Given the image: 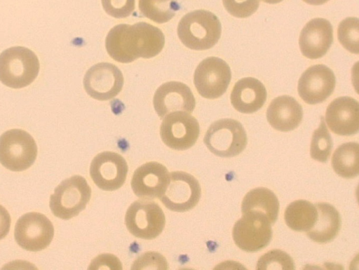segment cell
Wrapping results in <instances>:
<instances>
[{"label": "cell", "mask_w": 359, "mask_h": 270, "mask_svg": "<svg viewBox=\"0 0 359 270\" xmlns=\"http://www.w3.org/2000/svg\"><path fill=\"white\" fill-rule=\"evenodd\" d=\"M266 97V88L260 81L245 77L235 83L231 93V102L238 112L252 114L262 108Z\"/></svg>", "instance_id": "20"}, {"label": "cell", "mask_w": 359, "mask_h": 270, "mask_svg": "<svg viewBox=\"0 0 359 270\" xmlns=\"http://www.w3.org/2000/svg\"><path fill=\"white\" fill-rule=\"evenodd\" d=\"M318 217L316 207L306 200H297L286 208L284 219L287 226L296 231H308Z\"/></svg>", "instance_id": "24"}, {"label": "cell", "mask_w": 359, "mask_h": 270, "mask_svg": "<svg viewBox=\"0 0 359 270\" xmlns=\"http://www.w3.org/2000/svg\"><path fill=\"white\" fill-rule=\"evenodd\" d=\"M39 71L38 58L27 48L14 46L0 54V81L6 86L26 87L36 78Z\"/></svg>", "instance_id": "3"}, {"label": "cell", "mask_w": 359, "mask_h": 270, "mask_svg": "<svg viewBox=\"0 0 359 270\" xmlns=\"http://www.w3.org/2000/svg\"><path fill=\"white\" fill-rule=\"evenodd\" d=\"M91 196L86 180L74 175L63 180L50 197V208L55 216L69 220L83 210Z\"/></svg>", "instance_id": "4"}, {"label": "cell", "mask_w": 359, "mask_h": 270, "mask_svg": "<svg viewBox=\"0 0 359 270\" xmlns=\"http://www.w3.org/2000/svg\"><path fill=\"white\" fill-rule=\"evenodd\" d=\"M222 26L218 18L206 10H196L184 15L179 22L177 35L187 48L203 50L219 41Z\"/></svg>", "instance_id": "2"}, {"label": "cell", "mask_w": 359, "mask_h": 270, "mask_svg": "<svg viewBox=\"0 0 359 270\" xmlns=\"http://www.w3.org/2000/svg\"><path fill=\"white\" fill-rule=\"evenodd\" d=\"M310 5L318 6L327 2L329 0H302Z\"/></svg>", "instance_id": "33"}, {"label": "cell", "mask_w": 359, "mask_h": 270, "mask_svg": "<svg viewBox=\"0 0 359 270\" xmlns=\"http://www.w3.org/2000/svg\"><path fill=\"white\" fill-rule=\"evenodd\" d=\"M332 166L334 172L344 178H353L359 174V144L346 142L334 152Z\"/></svg>", "instance_id": "25"}, {"label": "cell", "mask_w": 359, "mask_h": 270, "mask_svg": "<svg viewBox=\"0 0 359 270\" xmlns=\"http://www.w3.org/2000/svg\"><path fill=\"white\" fill-rule=\"evenodd\" d=\"M104 11L115 18H125L135 10V0H101Z\"/></svg>", "instance_id": "31"}, {"label": "cell", "mask_w": 359, "mask_h": 270, "mask_svg": "<svg viewBox=\"0 0 359 270\" xmlns=\"http://www.w3.org/2000/svg\"><path fill=\"white\" fill-rule=\"evenodd\" d=\"M302 117L301 104L290 95H281L273 99L266 110L269 124L282 132L295 129L300 124Z\"/></svg>", "instance_id": "21"}, {"label": "cell", "mask_w": 359, "mask_h": 270, "mask_svg": "<svg viewBox=\"0 0 359 270\" xmlns=\"http://www.w3.org/2000/svg\"><path fill=\"white\" fill-rule=\"evenodd\" d=\"M164 44L162 31L145 22L117 25L109 30L105 39L109 56L121 63H129L138 58H153L162 50Z\"/></svg>", "instance_id": "1"}, {"label": "cell", "mask_w": 359, "mask_h": 270, "mask_svg": "<svg viewBox=\"0 0 359 270\" xmlns=\"http://www.w3.org/2000/svg\"><path fill=\"white\" fill-rule=\"evenodd\" d=\"M262 1L265 3H267V4H278L283 0H262Z\"/></svg>", "instance_id": "34"}, {"label": "cell", "mask_w": 359, "mask_h": 270, "mask_svg": "<svg viewBox=\"0 0 359 270\" xmlns=\"http://www.w3.org/2000/svg\"><path fill=\"white\" fill-rule=\"evenodd\" d=\"M357 18H346L338 26L337 38L347 50L358 54L359 29Z\"/></svg>", "instance_id": "28"}, {"label": "cell", "mask_w": 359, "mask_h": 270, "mask_svg": "<svg viewBox=\"0 0 359 270\" xmlns=\"http://www.w3.org/2000/svg\"><path fill=\"white\" fill-rule=\"evenodd\" d=\"M125 224L135 237L150 240L163 231L165 219L163 211L154 201L141 199L134 201L128 208Z\"/></svg>", "instance_id": "7"}, {"label": "cell", "mask_w": 359, "mask_h": 270, "mask_svg": "<svg viewBox=\"0 0 359 270\" xmlns=\"http://www.w3.org/2000/svg\"><path fill=\"white\" fill-rule=\"evenodd\" d=\"M201 195V186L196 177L184 171H173L170 173L168 187L160 199L168 209L182 212L194 208Z\"/></svg>", "instance_id": "12"}, {"label": "cell", "mask_w": 359, "mask_h": 270, "mask_svg": "<svg viewBox=\"0 0 359 270\" xmlns=\"http://www.w3.org/2000/svg\"><path fill=\"white\" fill-rule=\"evenodd\" d=\"M200 133V127L195 117L182 111L167 114L163 119L160 135L168 147L182 151L191 147Z\"/></svg>", "instance_id": "11"}, {"label": "cell", "mask_w": 359, "mask_h": 270, "mask_svg": "<svg viewBox=\"0 0 359 270\" xmlns=\"http://www.w3.org/2000/svg\"><path fill=\"white\" fill-rule=\"evenodd\" d=\"M333 143L331 135L322 116L320 123L312 135L310 155L311 158L320 162H326L332 149Z\"/></svg>", "instance_id": "27"}, {"label": "cell", "mask_w": 359, "mask_h": 270, "mask_svg": "<svg viewBox=\"0 0 359 270\" xmlns=\"http://www.w3.org/2000/svg\"><path fill=\"white\" fill-rule=\"evenodd\" d=\"M325 119L328 128L337 135L356 134L359 129L358 101L348 96L333 100L327 107Z\"/></svg>", "instance_id": "18"}, {"label": "cell", "mask_w": 359, "mask_h": 270, "mask_svg": "<svg viewBox=\"0 0 359 270\" xmlns=\"http://www.w3.org/2000/svg\"><path fill=\"white\" fill-rule=\"evenodd\" d=\"M257 269H294L292 257L280 250H272L260 257Z\"/></svg>", "instance_id": "29"}, {"label": "cell", "mask_w": 359, "mask_h": 270, "mask_svg": "<svg viewBox=\"0 0 359 270\" xmlns=\"http://www.w3.org/2000/svg\"><path fill=\"white\" fill-rule=\"evenodd\" d=\"M222 2L228 13L241 18L252 15L259 5V0H222Z\"/></svg>", "instance_id": "30"}, {"label": "cell", "mask_w": 359, "mask_h": 270, "mask_svg": "<svg viewBox=\"0 0 359 270\" xmlns=\"http://www.w3.org/2000/svg\"><path fill=\"white\" fill-rule=\"evenodd\" d=\"M231 79L229 65L217 57H209L197 66L194 83L198 93L203 97L216 99L227 90Z\"/></svg>", "instance_id": "9"}, {"label": "cell", "mask_w": 359, "mask_h": 270, "mask_svg": "<svg viewBox=\"0 0 359 270\" xmlns=\"http://www.w3.org/2000/svg\"><path fill=\"white\" fill-rule=\"evenodd\" d=\"M128 171L125 158L112 151L97 154L90 166V175L94 183L104 191H114L125 182Z\"/></svg>", "instance_id": "14"}, {"label": "cell", "mask_w": 359, "mask_h": 270, "mask_svg": "<svg viewBox=\"0 0 359 270\" xmlns=\"http://www.w3.org/2000/svg\"><path fill=\"white\" fill-rule=\"evenodd\" d=\"M203 142L215 155L229 158L238 155L245 149L247 135L239 121L232 119H222L210 126Z\"/></svg>", "instance_id": "5"}, {"label": "cell", "mask_w": 359, "mask_h": 270, "mask_svg": "<svg viewBox=\"0 0 359 270\" xmlns=\"http://www.w3.org/2000/svg\"><path fill=\"white\" fill-rule=\"evenodd\" d=\"M36 156V144L27 132L11 129L0 136V163L6 168L12 171L27 170Z\"/></svg>", "instance_id": "6"}, {"label": "cell", "mask_w": 359, "mask_h": 270, "mask_svg": "<svg viewBox=\"0 0 359 270\" xmlns=\"http://www.w3.org/2000/svg\"><path fill=\"white\" fill-rule=\"evenodd\" d=\"M333 41L331 23L324 18H314L308 22L301 31L299 45L302 53L309 59L322 58Z\"/></svg>", "instance_id": "19"}, {"label": "cell", "mask_w": 359, "mask_h": 270, "mask_svg": "<svg viewBox=\"0 0 359 270\" xmlns=\"http://www.w3.org/2000/svg\"><path fill=\"white\" fill-rule=\"evenodd\" d=\"M257 211L266 216L271 224L275 223L279 211V202L276 194L265 187H257L250 190L244 196L241 211Z\"/></svg>", "instance_id": "23"}, {"label": "cell", "mask_w": 359, "mask_h": 270, "mask_svg": "<svg viewBox=\"0 0 359 270\" xmlns=\"http://www.w3.org/2000/svg\"><path fill=\"white\" fill-rule=\"evenodd\" d=\"M170 179L165 166L156 161L147 162L137 168L131 180L134 194L144 199L161 198Z\"/></svg>", "instance_id": "17"}, {"label": "cell", "mask_w": 359, "mask_h": 270, "mask_svg": "<svg viewBox=\"0 0 359 270\" xmlns=\"http://www.w3.org/2000/svg\"><path fill=\"white\" fill-rule=\"evenodd\" d=\"M14 236L17 243L23 249L38 252L50 245L54 236V227L46 216L31 212L18 220Z\"/></svg>", "instance_id": "10"}, {"label": "cell", "mask_w": 359, "mask_h": 270, "mask_svg": "<svg viewBox=\"0 0 359 270\" xmlns=\"http://www.w3.org/2000/svg\"><path fill=\"white\" fill-rule=\"evenodd\" d=\"M123 76L114 65L100 62L92 66L83 78L86 93L97 100H108L116 97L123 86Z\"/></svg>", "instance_id": "13"}, {"label": "cell", "mask_w": 359, "mask_h": 270, "mask_svg": "<svg viewBox=\"0 0 359 270\" xmlns=\"http://www.w3.org/2000/svg\"><path fill=\"white\" fill-rule=\"evenodd\" d=\"M11 217L7 210L0 205V240L8 234L11 227Z\"/></svg>", "instance_id": "32"}, {"label": "cell", "mask_w": 359, "mask_h": 270, "mask_svg": "<svg viewBox=\"0 0 359 270\" xmlns=\"http://www.w3.org/2000/svg\"><path fill=\"white\" fill-rule=\"evenodd\" d=\"M154 107L161 119L167 114L182 111L191 113L196 106L195 97L188 86L178 81L163 83L153 99Z\"/></svg>", "instance_id": "16"}, {"label": "cell", "mask_w": 359, "mask_h": 270, "mask_svg": "<svg viewBox=\"0 0 359 270\" xmlns=\"http://www.w3.org/2000/svg\"><path fill=\"white\" fill-rule=\"evenodd\" d=\"M318 211L317 220L306 234L312 241L325 243L332 241L341 227V218L336 208L327 203L315 205Z\"/></svg>", "instance_id": "22"}, {"label": "cell", "mask_w": 359, "mask_h": 270, "mask_svg": "<svg viewBox=\"0 0 359 270\" xmlns=\"http://www.w3.org/2000/svg\"><path fill=\"white\" fill-rule=\"evenodd\" d=\"M336 79L331 69L325 65L309 67L298 81V93L307 104H316L325 101L334 91Z\"/></svg>", "instance_id": "15"}, {"label": "cell", "mask_w": 359, "mask_h": 270, "mask_svg": "<svg viewBox=\"0 0 359 270\" xmlns=\"http://www.w3.org/2000/svg\"><path fill=\"white\" fill-rule=\"evenodd\" d=\"M141 13L156 23L168 22L180 9L177 0H139Z\"/></svg>", "instance_id": "26"}, {"label": "cell", "mask_w": 359, "mask_h": 270, "mask_svg": "<svg viewBox=\"0 0 359 270\" xmlns=\"http://www.w3.org/2000/svg\"><path fill=\"white\" fill-rule=\"evenodd\" d=\"M243 214L232 231L236 245L248 252H256L267 246L272 237V229L266 216L254 210Z\"/></svg>", "instance_id": "8"}]
</instances>
